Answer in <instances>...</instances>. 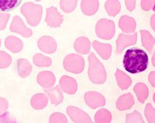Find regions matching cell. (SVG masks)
<instances>
[{
  "instance_id": "30",
  "label": "cell",
  "mask_w": 155,
  "mask_h": 123,
  "mask_svg": "<svg viewBox=\"0 0 155 123\" xmlns=\"http://www.w3.org/2000/svg\"><path fill=\"white\" fill-rule=\"evenodd\" d=\"M78 0H61V8L64 12L70 13L74 10Z\"/></svg>"
},
{
  "instance_id": "20",
  "label": "cell",
  "mask_w": 155,
  "mask_h": 123,
  "mask_svg": "<svg viewBox=\"0 0 155 123\" xmlns=\"http://www.w3.org/2000/svg\"><path fill=\"white\" fill-rule=\"evenodd\" d=\"M75 51L81 54H87L91 49V43L87 37H78L74 42Z\"/></svg>"
},
{
  "instance_id": "44",
  "label": "cell",
  "mask_w": 155,
  "mask_h": 123,
  "mask_svg": "<svg viewBox=\"0 0 155 123\" xmlns=\"http://www.w3.org/2000/svg\"><path fill=\"white\" fill-rule=\"evenodd\" d=\"M0 46H1V40H0Z\"/></svg>"
},
{
  "instance_id": "25",
  "label": "cell",
  "mask_w": 155,
  "mask_h": 123,
  "mask_svg": "<svg viewBox=\"0 0 155 123\" xmlns=\"http://www.w3.org/2000/svg\"><path fill=\"white\" fill-rule=\"evenodd\" d=\"M134 91L137 94L138 100L140 103H144L146 100L148 95H149V89L144 83H137V85L134 86Z\"/></svg>"
},
{
  "instance_id": "29",
  "label": "cell",
  "mask_w": 155,
  "mask_h": 123,
  "mask_svg": "<svg viewBox=\"0 0 155 123\" xmlns=\"http://www.w3.org/2000/svg\"><path fill=\"white\" fill-rule=\"evenodd\" d=\"M33 62L38 67H48L51 64V60L42 54H36L33 57Z\"/></svg>"
},
{
  "instance_id": "43",
  "label": "cell",
  "mask_w": 155,
  "mask_h": 123,
  "mask_svg": "<svg viewBox=\"0 0 155 123\" xmlns=\"http://www.w3.org/2000/svg\"><path fill=\"white\" fill-rule=\"evenodd\" d=\"M35 1H37V2H39V1H41V0H35Z\"/></svg>"
},
{
  "instance_id": "26",
  "label": "cell",
  "mask_w": 155,
  "mask_h": 123,
  "mask_svg": "<svg viewBox=\"0 0 155 123\" xmlns=\"http://www.w3.org/2000/svg\"><path fill=\"white\" fill-rule=\"evenodd\" d=\"M104 8L110 16H115L120 11L121 5L118 0H107Z\"/></svg>"
},
{
  "instance_id": "36",
  "label": "cell",
  "mask_w": 155,
  "mask_h": 123,
  "mask_svg": "<svg viewBox=\"0 0 155 123\" xmlns=\"http://www.w3.org/2000/svg\"><path fill=\"white\" fill-rule=\"evenodd\" d=\"M16 119L9 112H4L0 114V122H16Z\"/></svg>"
},
{
  "instance_id": "1",
  "label": "cell",
  "mask_w": 155,
  "mask_h": 123,
  "mask_svg": "<svg viewBox=\"0 0 155 123\" xmlns=\"http://www.w3.org/2000/svg\"><path fill=\"white\" fill-rule=\"evenodd\" d=\"M149 57L145 51L137 47H132L126 51L123 57V65L127 72L140 73L147 69Z\"/></svg>"
},
{
  "instance_id": "18",
  "label": "cell",
  "mask_w": 155,
  "mask_h": 123,
  "mask_svg": "<svg viewBox=\"0 0 155 123\" xmlns=\"http://www.w3.org/2000/svg\"><path fill=\"white\" fill-rule=\"evenodd\" d=\"M17 72L20 77L25 78L28 77L32 72V66L26 59H19L17 60Z\"/></svg>"
},
{
  "instance_id": "24",
  "label": "cell",
  "mask_w": 155,
  "mask_h": 123,
  "mask_svg": "<svg viewBox=\"0 0 155 123\" xmlns=\"http://www.w3.org/2000/svg\"><path fill=\"white\" fill-rule=\"evenodd\" d=\"M140 34H141L142 45L149 52H151L154 46V38L151 34L146 30H141Z\"/></svg>"
},
{
  "instance_id": "27",
  "label": "cell",
  "mask_w": 155,
  "mask_h": 123,
  "mask_svg": "<svg viewBox=\"0 0 155 123\" xmlns=\"http://www.w3.org/2000/svg\"><path fill=\"white\" fill-rule=\"evenodd\" d=\"M21 0H0V11H9L16 9Z\"/></svg>"
},
{
  "instance_id": "16",
  "label": "cell",
  "mask_w": 155,
  "mask_h": 123,
  "mask_svg": "<svg viewBox=\"0 0 155 123\" xmlns=\"http://www.w3.org/2000/svg\"><path fill=\"white\" fill-rule=\"evenodd\" d=\"M5 47L12 52L18 53L23 48V43L18 37L15 36H9L6 38Z\"/></svg>"
},
{
  "instance_id": "31",
  "label": "cell",
  "mask_w": 155,
  "mask_h": 123,
  "mask_svg": "<svg viewBox=\"0 0 155 123\" xmlns=\"http://www.w3.org/2000/svg\"><path fill=\"white\" fill-rule=\"evenodd\" d=\"M12 63L11 56L3 51H0V69L8 68Z\"/></svg>"
},
{
  "instance_id": "35",
  "label": "cell",
  "mask_w": 155,
  "mask_h": 123,
  "mask_svg": "<svg viewBox=\"0 0 155 123\" xmlns=\"http://www.w3.org/2000/svg\"><path fill=\"white\" fill-rule=\"evenodd\" d=\"M10 15L8 13H2L0 12V30H4L7 26Z\"/></svg>"
},
{
  "instance_id": "28",
  "label": "cell",
  "mask_w": 155,
  "mask_h": 123,
  "mask_svg": "<svg viewBox=\"0 0 155 123\" xmlns=\"http://www.w3.org/2000/svg\"><path fill=\"white\" fill-rule=\"evenodd\" d=\"M112 116L107 109H100L95 115V122L96 123H109L111 121Z\"/></svg>"
},
{
  "instance_id": "23",
  "label": "cell",
  "mask_w": 155,
  "mask_h": 123,
  "mask_svg": "<svg viewBox=\"0 0 155 123\" xmlns=\"http://www.w3.org/2000/svg\"><path fill=\"white\" fill-rule=\"evenodd\" d=\"M46 93L48 95V98L50 99L51 102L55 105L61 104L63 100V95L61 91L59 86H56L55 88L51 90H46Z\"/></svg>"
},
{
  "instance_id": "33",
  "label": "cell",
  "mask_w": 155,
  "mask_h": 123,
  "mask_svg": "<svg viewBox=\"0 0 155 123\" xmlns=\"http://www.w3.org/2000/svg\"><path fill=\"white\" fill-rule=\"evenodd\" d=\"M127 122H144V120L142 119V117L140 113L137 111H134L132 113L127 114Z\"/></svg>"
},
{
  "instance_id": "21",
  "label": "cell",
  "mask_w": 155,
  "mask_h": 123,
  "mask_svg": "<svg viewBox=\"0 0 155 123\" xmlns=\"http://www.w3.org/2000/svg\"><path fill=\"white\" fill-rule=\"evenodd\" d=\"M48 99L44 94H36L31 98L30 104L35 109H43L48 105Z\"/></svg>"
},
{
  "instance_id": "3",
  "label": "cell",
  "mask_w": 155,
  "mask_h": 123,
  "mask_svg": "<svg viewBox=\"0 0 155 123\" xmlns=\"http://www.w3.org/2000/svg\"><path fill=\"white\" fill-rule=\"evenodd\" d=\"M21 11L23 16L26 18L27 22L31 26H37L42 18L43 8L41 5L29 2L23 4L21 8Z\"/></svg>"
},
{
  "instance_id": "42",
  "label": "cell",
  "mask_w": 155,
  "mask_h": 123,
  "mask_svg": "<svg viewBox=\"0 0 155 123\" xmlns=\"http://www.w3.org/2000/svg\"><path fill=\"white\" fill-rule=\"evenodd\" d=\"M152 60H153V66H155V65H154V56H153Z\"/></svg>"
},
{
  "instance_id": "6",
  "label": "cell",
  "mask_w": 155,
  "mask_h": 123,
  "mask_svg": "<svg viewBox=\"0 0 155 123\" xmlns=\"http://www.w3.org/2000/svg\"><path fill=\"white\" fill-rule=\"evenodd\" d=\"M137 41V34L134 33L131 34H120L117 39V53L120 54L122 51L129 46L134 45Z\"/></svg>"
},
{
  "instance_id": "8",
  "label": "cell",
  "mask_w": 155,
  "mask_h": 123,
  "mask_svg": "<svg viewBox=\"0 0 155 123\" xmlns=\"http://www.w3.org/2000/svg\"><path fill=\"white\" fill-rule=\"evenodd\" d=\"M84 99L87 105L91 108L103 106L105 104V99L101 94L96 92V91H88L85 94Z\"/></svg>"
},
{
  "instance_id": "22",
  "label": "cell",
  "mask_w": 155,
  "mask_h": 123,
  "mask_svg": "<svg viewBox=\"0 0 155 123\" xmlns=\"http://www.w3.org/2000/svg\"><path fill=\"white\" fill-rule=\"evenodd\" d=\"M115 77H116V80L118 83V85L119 86L122 90H126L127 89L129 86H131V79L129 77L128 75L118 70L115 73Z\"/></svg>"
},
{
  "instance_id": "17",
  "label": "cell",
  "mask_w": 155,
  "mask_h": 123,
  "mask_svg": "<svg viewBox=\"0 0 155 123\" xmlns=\"http://www.w3.org/2000/svg\"><path fill=\"white\" fill-rule=\"evenodd\" d=\"M92 47L104 60H108L111 56L112 47L110 44H105V43H99L97 41H94L92 43Z\"/></svg>"
},
{
  "instance_id": "11",
  "label": "cell",
  "mask_w": 155,
  "mask_h": 123,
  "mask_svg": "<svg viewBox=\"0 0 155 123\" xmlns=\"http://www.w3.org/2000/svg\"><path fill=\"white\" fill-rule=\"evenodd\" d=\"M63 21V16L58 12L55 7H51L47 9V16L46 22L49 26L59 27Z\"/></svg>"
},
{
  "instance_id": "12",
  "label": "cell",
  "mask_w": 155,
  "mask_h": 123,
  "mask_svg": "<svg viewBox=\"0 0 155 123\" xmlns=\"http://www.w3.org/2000/svg\"><path fill=\"white\" fill-rule=\"evenodd\" d=\"M60 86L63 91L65 93L74 95L77 91L78 84L77 82L74 78L68 77V76H63L60 80Z\"/></svg>"
},
{
  "instance_id": "34",
  "label": "cell",
  "mask_w": 155,
  "mask_h": 123,
  "mask_svg": "<svg viewBox=\"0 0 155 123\" xmlns=\"http://www.w3.org/2000/svg\"><path fill=\"white\" fill-rule=\"evenodd\" d=\"M50 122H68V120L67 118H65V116L62 113H60V112H56V113H53L52 115L51 116L50 118V120H49Z\"/></svg>"
},
{
  "instance_id": "32",
  "label": "cell",
  "mask_w": 155,
  "mask_h": 123,
  "mask_svg": "<svg viewBox=\"0 0 155 123\" xmlns=\"http://www.w3.org/2000/svg\"><path fill=\"white\" fill-rule=\"evenodd\" d=\"M144 114L145 117L147 118L148 122L150 123H154L155 122V112L154 108L152 106V105L148 104L145 107V110H144Z\"/></svg>"
},
{
  "instance_id": "40",
  "label": "cell",
  "mask_w": 155,
  "mask_h": 123,
  "mask_svg": "<svg viewBox=\"0 0 155 123\" xmlns=\"http://www.w3.org/2000/svg\"><path fill=\"white\" fill-rule=\"evenodd\" d=\"M149 81H150V84L152 85V86H155V72L152 71L150 73L149 76Z\"/></svg>"
},
{
  "instance_id": "37",
  "label": "cell",
  "mask_w": 155,
  "mask_h": 123,
  "mask_svg": "<svg viewBox=\"0 0 155 123\" xmlns=\"http://www.w3.org/2000/svg\"><path fill=\"white\" fill-rule=\"evenodd\" d=\"M154 0H141V8L144 11H150V9H153Z\"/></svg>"
},
{
  "instance_id": "9",
  "label": "cell",
  "mask_w": 155,
  "mask_h": 123,
  "mask_svg": "<svg viewBox=\"0 0 155 123\" xmlns=\"http://www.w3.org/2000/svg\"><path fill=\"white\" fill-rule=\"evenodd\" d=\"M66 112L74 122H91L90 117L78 108L70 106L67 108Z\"/></svg>"
},
{
  "instance_id": "19",
  "label": "cell",
  "mask_w": 155,
  "mask_h": 123,
  "mask_svg": "<svg viewBox=\"0 0 155 123\" xmlns=\"http://www.w3.org/2000/svg\"><path fill=\"white\" fill-rule=\"evenodd\" d=\"M134 105V99L131 93L121 95L117 101V108L119 110H127L131 108Z\"/></svg>"
},
{
  "instance_id": "38",
  "label": "cell",
  "mask_w": 155,
  "mask_h": 123,
  "mask_svg": "<svg viewBox=\"0 0 155 123\" xmlns=\"http://www.w3.org/2000/svg\"><path fill=\"white\" fill-rule=\"evenodd\" d=\"M8 108V102L4 98L0 97V114L7 112Z\"/></svg>"
},
{
  "instance_id": "7",
  "label": "cell",
  "mask_w": 155,
  "mask_h": 123,
  "mask_svg": "<svg viewBox=\"0 0 155 123\" xmlns=\"http://www.w3.org/2000/svg\"><path fill=\"white\" fill-rule=\"evenodd\" d=\"M10 30L12 32L16 33L22 35L25 37H29L32 35V30L27 28L25 25L24 22L20 16H16L13 18V21L10 25Z\"/></svg>"
},
{
  "instance_id": "10",
  "label": "cell",
  "mask_w": 155,
  "mask_h": 123,
  "mask_svg": "<svg viewBox=\"0 0 155 123\" xmlns=\"http://www.w3.org/2000/svg\"><path fill=\"white\" fill-rule=\"evenodd\" d=\"M38 47L43 52L52 54L56 51L57 45L54 38L49 36H43L38 41Z\"/></svg>"
},
{
  "instance_id": "13",
  "label": "cell",
  "mask_w": 155,
  "mask_h": 123,
  "mask_svg": "<svg viewBox=\"0 0 155 123\" xmlns=\"http://www.w3.org/2000/svg\"><path fill=\"white\" fill-rule=\"evenodd\" d=\"M37 81L41 86L44 88H50L56 83V78L50 71H43L38 74Z\"/></svg>"
},
{
  "instance_id": "41",
  "label": "cell",
  "mask_w": 155,
  "mask_h": 123,
  "mask_svg": "<svg viewBox=\"0 0 155 123\" xmlns=\"http://www.w3.org/2000/svg\"><path fill=\"white\" fill-rule=\"evenodd\" d=\"M154 15H153L152 17H151V20H150V23H151V26H152V29L153 30H155V25H154Z\"/></svg>"
},
{
  "instance_id": "2",
  "label": "cell",
  "mask_w": 155,
  "mask_h": 123,
  "mask_svg": "<svg viewBox=\"0 0 155 123\" xmlns=\"http://www.w3.org/2000/svg\"><path fill=\"white\" fill-rule=\"evenodd\" d=\"M88 76L95 84H103L106 81V72L104 65L97 59L95 54L91 53L88 57Z\"/></svg>"
},
{
  "instance_id": "39",
  "label": "cell",
  "mask_w": 155,
  "mask_h": 123,
  "mask_svg": "<svg viewBox=\"0 0 155 123\" xmlns=\"http://www.w3.org/2000/svg\"><path fill=\"white\" fill-rule=\"evenodd\" d=\"M125 3L129 11H132L136 8V0H125Z\"/></svg>"
},
{
  "instance_id": "14",
  "label": "cell",
  "mask_w": 155,
  "mask_h": 123,
  "mask_svg": "<svg viewBox=\"0 0 155 123\" xmlns=\"http://www.w3.org/2000/svg\"><path fill=\"white\" fill-rule=\"evenodd\" d=\"M118 25L124 33H134L137 28V23L133 18L128 16H122L118 22Z\"/></svg>"
},
{
  "instance_id": "15",
  "label": "cell",
  "mask_w": 155,
  "mask_h": 123,
  "mask_svg": "<svg viewBox=\"0 0 155 123\" xmlns=\"http://www.w3.org/2000/svg\"><path fill=\"white\" fill-rule=\"evenodd\" d=\"M82 11L87 16H91L97 11L99 8L98 0H82L81 3Z\"/></svg>"
},
{
  "instance_id": "4",
  "label": "cell",
  "mask_w": 155,
  "mask_h": 123,
  "mask_svg": "<svg viewBox=\"0 0 155 123\" xmlns=\"http://www.w3.org/2000/svg\"><path fill=\"white\" fill-rule=\"evenodd\" d=\"M64 68L73 73H80L84 69V59L78 54H70L64 60Z\"/></svg>"
},
{
  "instance_id": "5",
  "label": "cell",
  "mask_w": 155,
  "mask_h": 123,
  "mask_svg": "<svg viewBox=\"0 0 155 123\" xmlns=\"http://www.w3.org/2000/svg\"><path fill=\"white\" fill-rule=\"evenodd\" d=\"M96 32L97 36L102 39H111L115 34L114 23L107 19H101L96 24Z\"/></svg>"
}]
</instances>
